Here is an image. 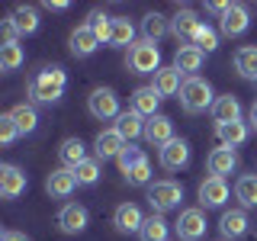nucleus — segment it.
<instances>
[{"label":"nucleus","instance_id":"nucleus-13","mask_svg":"<svg viewBox=\"0 0 257 241\" xmlns=\"http://www.w3.org/2000/svg\"><path fill=\"white\" fill-rule=\"evenodd\" d=\"M187 161H190V145L183 139H174L161 148V167L164 171H180V167H187Z\"/></svg>","mask_w":257,"mask_h":241},{"label":"nucleus","instance_id":"nucleus-15","mask_svg":"<svg viewBox=\"0 0 257 241\" xmlns=\"http://www.w3.org/2000/svg\"><path fill=\"white\" fill-rule=\"evenodd\" d=\"M145 139H148L151 145H158V148H164L167 142H174V123L167 116H151L148 123H145Z\"/></svg>","mask_w":257,"mask_h":241},{"label":"nucleus","instance_id":"nucleus-37","mask_svg":"<svg viewBox=\"0 0 257 241\" xmlns=\"http://www.w3.org/2000/svg\"><path fill=\"white\" fill-rule=\"evenodd\" d=\"M116 161H119V171L128 174V171H135V167H139L142 161H145V151H142V148H135V145H125V151H122V155H119Z\"/></svg>","mask_w":257,"mask_h":241},{"label":"nucleus","instance_id":"nucleus-29","mask_svg":"<svg viewBox=\"0 0 257 241\" xmlns=\"http://www.w3.org/2000/svg\"><path fill=\"white\" fill-rule=\"evenodd\" d=\"M142 32H145V39H148V42H158V39H164L167 32H171V23H167L161 13H148L142 20Z\"/></svg>","mask_w":257,"mask_h":241},{"label":"nucleus","instance_id":"nucleus-26","mask_svg":"<svg viewBox=\"0 0 257 241\" xmlns=\"http://www.w3.org/2000/svg\"><path fill=\"white\" fill-rule=\"evenodd\" d=\"M235 71L247 80H257V48L254 45H241L235 52Z\"/></svg>","mask_w":257,"mask_h":241},{"label":"nucleus","instance_id":"nucleus-27","mask_svg":"<svg viewBox=\"0 0 257 241\" xmlns=\"http://www.w3.org/2000/svg\"><path fill=\"white\" fill-rule=\"evenodd\" d=\"M58 158H61V167H71V171H74L80 161H87L84 142H80V139H64L61 148H58Z\"/></svg>","mask_w":257,"mask_h":241},{"label":"nucleus","instance_id":"nucleus-23","mask_svg":"<svg viewBox=\"0 0 257 241\" xmlns=\"http://www.w3.org/2000/svg\"><path fill=\"white\" fill-rule=\"evenodd\" d=\"M112 129H116L125 142H135L139 135H145V119L135 109H128V112H119V119H116V126H112Z\"/></svg>","mask_w":257,"mask_h":241},{"label":"nucleus","instance_id":"nucleus-5","mask_svg":"<svg viewBox=\"0 0 257 241\" xmlns=\"http://www.w3.org/2000/svg\"><path fill=\"white\" fill-rule=\"evenodd\" d=\"M87 109L96 119H119V96L109 87H96V90L87 96Z\"/></svg>","mask_w":257,"mask_h":241},{"label":"nucleus","instance_id":"nucleus-39","mask_svg":"<svg viewBox=\"0 0 257 241\" xmlns=\"http://www.w3.org/2000/svg\"><path fill=\"white\" fill-rule=\"evenodd\" d=\"M125 180L132 183V187H145V183L151 180V164H148V158H145L142 164L135 167V171H128V174H125Z\"/></svg>","mask_w":257,"mask_h":241},{"label":"nucleus","instance_id":"nucleus-36","mask_svg":"<svg viewBox=\"0 0 257 241\" xmlns=\"http://www.w3.org/2000/svg\"><path fill=\"white\" fill-rule=\"evenodd\" d=\"M23 64V48L20 45H0V71L4 74H10V71H16Z\"/></svg>","mask_w":257,"mask_h":241},{"label":"nucleus","instance_id":"nucleus-14","mask_svg":"<svg viewBox=\"0 0 257 241\" xmlns=\"http://www.w3.org/2000/svg\"><path fill=\"white\" fill-rule=\"evenodd\" d=\"M125 139L116 132V129H106V132H100L96 135V142H93V148H96V158L100 161H106V158H119L125 151Z\"/></svg>","mask_w":257,"mask_h":241},{"label":"nucleus","instance_id":"nucleus-19","mask_svg":"<svg viewBox=\"0 0 257 241\" xmlns=\"http://www.w3.org/2000/svg\"><path fill=\"white\" fill-rule=\"evenodd\" d=\"M96 48H100V39L93 36V29L87 26V23L71 32V55H77V58H87V55H93Z\"/></svg>","mask_w":257,"mask_h":241},{"label":"nucleus","instance_id":"nucleus-24","mask_svg":"<svg viewBox=\"0 0 257 241\" xmlns=\"http://www.w3.org/2000/svg\"><path fill=\"white\" fill-rule=\"evenodd\" d=\"M247 212L244 209H228V212H222V222H219V228H222V235L225 238H241L247 231Z\"/></svg>","mask_w":257,"mask_h":241},{"label":"nucleus","instance_id":"nucleus-35","mask_svg":"<svg viewBox=\"0 0 257 241\" xmlns=\"http://www.w3.org/2000/svg\"><path fill=\"white\" fill-rule=\"evenodd\" d=\"M87 26L93 29V36L100 39V45L112 39V20H109V16L103 13V10H93V13H90V20H87Z\"/></svg>","mask_w":257,"mask_h":241},{"label":"nucleus","instance_id":"nucleus-22","mask_svg":"<svg viewBox=\"0 0 257 241\" xmlns=\"http://www.w3.org/2000/svg\"><path fill=\"white\" fill-rule=\"evenodd\" d=\"M212 119H215V126H222V123H238L241 119V103H238V96H231V93H225L215 100V106H212Z\"/></svg>","mask_w":257,"mask_h":241},{"label":"nucleus","instance_id":"nucleus-16","mask_svg":"<svg viewBox=\"0 0 257 241\" xmlns=\"http://www.w3.org/2000/svg\"><path fill=\"white\" fill-rule=\"evenodd\" d=\"M206 167H209V174H212V177L231 174V171L238 167L235 148H212V151H209V158H206Z\"/></svg>","mask_w":257,"mask_h":241},{"label":"nucleus","instance_id":"nucleus-34","mask_svg":"<svg viewBox=\"0 0 257 241\" xmlns=\"http://www.w3.org/2000/svg\"><path fill=\"white\" fill-rule=\"evenodd\" d=\"M109 45H135V26L125 20V16H119V20H112V39Z\"/></svg>","mask_w":257,"mask_h":241},{"label":"nucleus","instance_id":"nucleus-25","mask_svg":"<svg viewBox=\"0 0 257 241\" xmlns=\"http://www.w3.org/2000/svg\"><path fill=\"white\" fill-rule=\"evenodd\" d=\"M215 135H219V142H222V148H238L241 142L247 139V126L241 123H222V126H215Z\"/></svg>","mask_w":257,"mask_h":241},{"label":"nucleus","instance_id":"nucleus-9","mask_svg":"<svg viewBox=\"0 0 257 241\" xmlns=\"http://www.w3.org/2000/svg\"><path fill=\"white\" fill-rule=\"evenodd\" d=\"M228 183H225V177H212L209 174L203 183H199V203L206 209H215V206H225V199H228Z\"/></svg>","mask_w":257,"mask_h":241},{"label":"nucleus","instance_id":"nucleus-11","mask_svg":"<svg viewBox=\"0 0 257 241\" xmlns=\"http://www.w3.org/2000/svg\"><path fill=\"white\" fill-rule=\"evenodd\" d=\"M26 187H29V180H26V174H23L16 164L0 167V196L4 199H16L20 193H26Z\"/></svg>","mask_w":257,"mask_h":241},{"label":"nucleus","instance_id":"nucleus-41","mask_svg":"<svg viewBox=\"0 0 257 241\" xmlns=\"http://www.w3.org/2000/svg\"><path fill=\"white\" fill-rule=\"evenodd\" d=\"M0 32H4V45H13V42H16V36H20V29L13 26V20H10V16H7V20L0 23Z\"/></svg>","mask_w":257,"mask_h":241},{"label":"nucleus","instance_id":"nucleus-2","mask_svg":"<svg viewBox=\"0 0 257 241\" xmlns=\"http://www.w3.org/2000/svg\"><path fill=\"white\" fill-rule=\"evenodd\" d=\"M215 100H219V96L212 93L209 80L196 77V74L183 80V90H180V106L187 109V112H206V109H212V106H215Z\"/></svg>","mask_w":257,"mask_h":241},{"label":"nucleus","instance_id":"nucleus-31","mask_svg":"<svg viewBox=\"0 0 257 241\" xmlns=\"http://www.w3.org/2000/svg\"><path fill=\"white\" fill-rule=\"evenodd\" d=\"M235 196L241 206H257V174H241L235 183Z\"/></svg>","mask_w":257,"mask_h":241},{"label":"nucleus","instance_id":"nucleus-20","mask_svg":"<svg viewBox=\"0 0 257 241\" xmlns=\"http://www.w3.org/2000/svg\"><path fill=\"white\" fill-rule=\"evenodd\" d=\"M158 103H161V93L155 90V87H139V90L132 93V109L139 112L142 119L158 116Z\"/></svg>","mask_w":257,"mask_h":241},{"label":"nucleus","instance_id":"nucleus-1","mask_svg":"<svg viewBox=\"0 0 257 241\" xmlns=\"http://www.w3.org/2000/svg\"><path fill=\"white\" fill-rule=\"evenodd\" d=\"M64 87H68V74H64V68L48 64V68H42L36 77L29 80V96L36 103H55V100H61Z\"/></svg>","mask_w":257,"mask_h":241},{"label":"nucleus","instance_id":"nucleus-43","mask_svg":"<svg viewBox=\"0 0 257 241\" xmlns=\"http://www.w3.org/2000/svg\"><path fill=\"white\" fill-rule=\"evenodd\" d=\"M0 241H29L26 235H23V231H4V238Z\"/></svg>","mask_w":257,"mask_h":241},{"label":"nucleus","instance_id":"nucleus-40","mask_svg":"<svg viewBox=\"0 0 257 241\" xmlns=\"http://www.w3.org/2000/svg\"><path fill=\"white\" fill-rule=\"evenodd\" d=\"M16 135H20V129H16L13 116H10V112H7V116H0V142H4V145H13Z\"/></svg>","mask_w":257,"mask_h":241},{"label":"nucleus","instance_id":"nucleus-17","mask_svg":"<svg viewBox=\"0 0 257 241\" xmlns=\"http://www.w3.org/2000/svg\"><path fill=\"white\" fill-rule=\"evenodd\" d=\"M112 225H116L119 231H142L145 215H142V209L135 203H122V206H116V212H112Z\"/></svg>","mask_w":257,"mask_h":241},{"label":"nucleus","instance_id":"nucleus-10","mask_svg":"<svg viewBox=\"0 0 257 241\" xmlns=\"http://www.w3.org/2000/svg\"><path fill=\"white\" fill-rule=\"evenodd\" d=\"M87 222H90V212H87L80 203L61 206V212H58V228L64 231V235H77V231H84Z\"/></svg>","mask_w":257,"mask_h":241},{"label":"nucleus","instance_id":"nucleus-33","mask_svg":"<svg viewBox=\"0 0 257 241\" xmlns=\"http://www.w3.org/2000/svg\"><path fill=\"white\" fill-rule=\"evenodd\" d=\"M74 177H77L80 187H93V183L100 180V158H87V161H80V164L74 167Z\"/></svg>","mask_w":257,"mask_h":241},{"label":"nucleus","instance_id":"nucleus-44","mask_svg":"<svg viewBox=\"0 0 257 241\" xmlns=\"http://www.w3.org/2000/svg\"><path fill=\"white\" fill-rule=\"evenodd\" d=\"M251 126L257 129V100H254V106H251Z\"/></svg>","mask_w":257,"mask_h":241},{"label":"nucleus","instance_id":"nucleus-42","mask_svg":"<svg viewBox=\"0 0 257 241\" xmlns=\"http://www.w3.org/2000/svg\"><path fill=\"white\" fill-rule=\"evenodd\" d=\"M45 7H48V10H55V13H61V10H68L71 4H68V0H48Z\"/></svg>","mask_w":257,"mask_h":241},{"label":"nucleus","instance_id":"nucleus-38","mask_svg":"<svg viewBox=\"0 0 257 241\" xmlns=\"http://www.w3.org/2000/svg\"><path fill=\"white\" fill-rule=\"evenodd\" d=\"M193 45H196L199 52H215V48H219V32L212 26H203L196 32V39H193Z\"/></svg>","mask_w":257,"mask_h":241},{"label":"nucleus","instance_id":"nucleus-6","mask_svg":"<svg viewBox=\"0 0 257 241\" xmlns=\"http://www.w3.org/2000/svg\"><path fill=\"white\" fill-rule=\"evenodd\" d=\"M203 29V20H199L193 10H177V16L171 20V32H174V39L177 42H183V45H193V39H196V32Z\"/></svg>","mask_w":257,"mask_h":241},{"label":"nucleus","instance_id":"nucleus-7","mask_svg":"<svg viewBox=\"0 0 257 241\" xmlns=\"http://www.w3.org/2000/svg\"><path fill=\"white\" fill-rule=\"evenodd\" d=\"M174 228H177V235H180V241H199V238L206 235V215H203V209H183Z\"/></svg>","mask_w":257,"mask_h":241},{"label":"nucleus","instance_id":"nucleus-21","mask_svg":"<svg viewBox=\"0 0 257 241\" xmlns=\"http://www.w3.org/2000/svg\"><path fill=\"white\" fill-rule=\"evenodd\" d=\"M203 55L206 52H199L196 45H180V48H177V55H174V68L180 71V74H190L193 77V71L203 68Z\"/></svg>","mask_w":257,"mask_h":241},{"label":"nucleus","instance_id":"nucleus-18","mask_svg":"<svg viewBox=\"0 0 257 241\" xmlns=\"http://www.w3.org/2000/svg\"><path fill=\"white\" fill-rule=\"evenodd\" d=\"M151 87L161 93V100H164V96H174V93L183 90V74L174 68V64H167V68H161L155 74V84H151Z\"/></svg>","mask_w":257,"mask_h":241},{"label":"nucleus","instance_id":"nucleus-8","mask_svg":"<svg viewBox=\"0 0 257 241\" xmlns=\"http://www.w3.org/2000/svg\"><path fill=\"white\" fill-rule=\"evenodd\" d=\"M247 26H251V13H247V7L244 4H231L228 10H225L222 23H219V32L228 36V39H235V36H241V32H247Z\"/></svg>","mask_w":257,"mask_h":241},{"label":"nucleus","instance_id":"nucleus-32","mask_svg":"<svg viewBox=\"0 0 257 241\" xmlns=\"http://www.w3.org/2000/svg\"><path fill=\"white\" fill-rule=\"evenodd\" d=\"M10 116H13L16 129H20V135H26V132H32V129L39 126V112L32 109V106H26V103L13 106V109H10Z\"/></svg>","mask_w":257,"mask_h":241},{"label":"nucleus","instance_id":"nucleus-28","mask_svg":"<svg viewBox=\"0 0 257 241\" xmlns=\"http://www.w3.org/2000/svg\"><path fill=\"white\" fill-rule=\"evenodd\" d=\"M10 20H13V26L20 29V36H29V32L39 29V13H36V7H16V10L10 13Z\"/></svg>","mask_w":257,"mask_h":241},{"label":"nucleus","instance_id":"nucleus-3","mask_svg":"<svg viewBox=\"0 0 257 241\" xmlns=\"http://www.w3.org/2000/svg\"><path fill=\"white\" fill-rule=\"evenodd\" d=\"M128 71L132 74H158L161 71V52H158V42H148V39H142V42H135L128 48Z\"/></svg>","mask_w":257,"mask_h":241},{"label":"nucleus","instance_id":"nucleus-4","mask_svg":"<svg viewBox=\"0 0 257 241\" xmlns=\"http://www.w3.org/2000/svg\"><path fill=\"white\" fill-rule=\"evenodd\" d=\"M180 199H183V187L177 180H155V183H148V203L151 209L161 215V212H167V209H174V206H180Z\"/></svg>","mask_w":257,"mask_h":241},{"label":"nucleus","instance_id":"nucleus-30","mask_svg":"<svg viewBox=\"0 0 257 241\" xmlns=\"http://www.w3.org/2000/svg\"><path fill=\"white\" fill-rule=\"evenodd\" d=\"M167 222H164V215H148V219H145V225H142V241H167Z\"/></svg>","mask_w":257,"mask_h":241},{"label":"nucleus","instance_id":"nucleus-12","mask_svg":"<svg viewBox=\"0 0 257 241\" xmlns=\"http://www.w3.org/2000/svg\"><path fill=\"white\" fill-rule=\"evenodd\" d=\"M74 187H77V177H74V171H71V167H58V171H52V174L45 177V190L52 193L55 199L71 196V193H74Z\"/></svg>","mask_w":257,"mask_h":241}]
</instances>
